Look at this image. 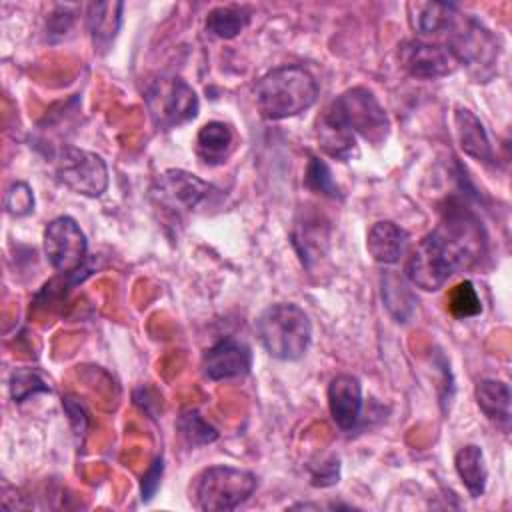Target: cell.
<instances>
[{"label":"cell","instance_id":"6da1fadb","mask_svg":"<svg viewBox=\"0 0 512 512\" xmlns=\"http://www.w3.org/2000/svg\"><path fill=\"white\" fill-rule=\"evenodd\" d=\"M318 98V84L304 66H280L264 74L254 88L258 112L268 120L292 118Z\"/></svg>","mask_w":512,"mask_h":512},{"label":"cell","instance_id":"7a4b0ae2","mask_svg":"<svg viewBox=\"0 0 512 512\" xmlns=\"http://www.w3.org/2000/svg\"><path fill=\"white\" fill-rule=\"evenodd\" d=\"M256 334L272 358L298 360L308 350L312 324L298 304L278 302L258 316Z\"/></svg>","mask_w":512,"mask_h":512},{"label":"cell","instance_id":"3957f363","mask_svg":"<svg viewBox=\"0 0 512 512\" xmlns=\"http://www.w3.org/2000/svg\"><path fill=\"white\" fill-rule=\"evenodd\" d=\"M446 48L474 82H488L496 74L498 40L476 18L458 12L446 30Z\"/></svg>","mask_w":512,"mask_h":512},{"label":"cell","instance_id":"277c9868","mask_svg":"<svg viewBox=\"0 0 512 512\" xmlns=\"http://www.w3.org/2000/svg\"><path fill=\"white\" fill-rule=\"evenodd\" d=\"M432 234L450 256L456 272L472 268L486 254V232L482 222L470 208L458 202L446 208Z\"/></svg>","mask_w":512,"mask_h":512},{"label":"cell","instance_id":"5b68a950","mask_svg":"<svg viewBox=\"0 0 512 512\" xmlns=\"http://www.w3.org/2000/svg\"><path fill=\"white\" fill-rule=\"evenodd\" d=\"M256 490V476L234 466H210L194 482V506L202 512H228Z\"/></svg>","mask_w":512,"mask_h":512},{"label":"cell","instance_id":"8992f818","mask_svg":"<svg viewBox=\"0 0 512 512\" xmlns=\"http://www.w3.org/2000/svg\"><path fill=\"white\" fill-rule=\"evenodd\" d=\"M338 122H342L354 136L380 146L390 134V118L372 90L356 86L332 100L326 108Z\"/></svg>","mask_w":512,"mask_h":512},{"label":"cell","instance_id":"52a82bcc","mask_svg":"<svg viewBox=\"0 0 512 512\" xmlns=\"http://www.w3.org/2000/svg\"><path fill=\"white\" fill-rule=\"evenodd\" d=\"M144 98L152 122L162 130L194 120L200 106L194 88L178 76H160L150 80Z\"/></svg>","mask_w":512,"mask_h":512},{"label":"cell","instance_id":"ba28073f","mask_svg":"<svg viewBox=\"0 0 512 512\" xmlns=\"http://www.w3.org/2000/svg\"><path fill=\"white\" fill-rule=\"evenodd\" d=\"M56 178L68 190L98 198L108 188V168L106 162L88 150L76 146H64L56 158Z\"/></svg>","mask_w":512,"mask_h":512},{"label":"cell","instance_id":"9c48e42d","mask_svg":"<svg viewBox=\"0 0 512 512\" xmlns=\"http://www.w3.org/2000/svg\"><path fill=\"white\" fill-rule=\"evenodd\" d=\"M212 190L214 188L208 182L190 172L166 170L156 178L152 196L160 208L178 218L196 210L212 194Z\"/></svg>","mask_w":512,"mask_h":512},{"label":"cell","instance_id":"30bf717a","mask_svg":"<svg viewBox=\"0 0 512 512\" xmlns=\"http://www.w3.org/2000/svg\"><path fill=\"white\" fill-rule=\"evenodd\" d=\"M88 242L80 226L70 216L54 218L44 230V254L50 266L62 274L80 270Z\"/></svg>","mask_w":512,"mask_h":512},{"label":"cell","instance_id":"8fae6325","mask_svg":"<svg viewBox=\"0 0 512 512\" xmlns=\"http://www.w3.org/2000/svg\"><path fill=\"white\" fill-rule=\"evenodd\" d=\"M406 278L420 290L436 292L456 272L450 256L440 246L436 236L428 232L406 260Z\"/></svg>","mask_w":512,"mask_h":512},{"label":"cell","instance_id":"7c38bea8","mask_svg":"<svg viewBox=\"0 0 512 512\" xmlns=\"http://www.w3.org/2000/svg\"><path fill=\"white\" fill-rule=\"evenodd\" d=\"M400 66L418 80H436L452 74L458 68L456 58L446 44L424 42L420 38L404 40L398 48Z\"/></svg>","mask_w":512,"mask_h":512},{"label":"cell","instance_id":"4fadbf2b","mask_svg":"<svg viewBox=\"0 0 512 512\" xmlns=\"http://www.w3.org/2000/svg\"><path fill=\"white\" fill-rule=\"evenodd\" d=\"M250 364H252L250 348L236 338H224L216 342L212 348L206 350L202 358L204 374L210 380H230V378L244 376L250 370Z\"/></svg>","mask_w":512,"mask_h":512},{"label":"cell","instance_id":"5bb4252c","mask_svg":"<svg viewBox=\"0 0 512 512\" xmlns=\"http://www.w3.org/2000/svg\"><path fill=\"white\" fill-rule=\"evenodd\" d=\"M330 416L342 430H352L362 412V384L352 374H338L328 384Z\"/></svg>","mask_w":512,"mask_h":512},{"label":"cell","instance_id":"9a60e30c","mask_svg":"<svg viewBox=\"0 0 512 512\" xmlns=\"http://www.w3.org/2000/svg\"><path fill=\"white\" fill-rule=\"evenodd\" d=\"M454 128H456L458 144L466 156L486 164L494 160L492 144L484 130V124L472 110L458 106L454 112Z\"/></svg>","mask_w":512,"mask_h":512},{"label":"cell","instance_id":"2e32d148","mask_svg":"<svg viewBox=\"0 0 512 512\" xmlns=\"http://www.w3.org/2000/svg\"><path fill=\"white\" fill-rule=\"evenodd\" d=\"M236 146V136L230 124L212 120L206 122L196 136V154L208 166H218L228 160Z\"/></svg>","mask_w":512,"mask_h":512},{"label":"cell","instance_id":"e0dca14e","mask_svg":"<svg viewBox=\"0 0 512 512\" xmlns=\"http://www.w3.org/2000/svg\"><path fill=\"white\" fill-rule=\"evenodd\" d=\"M406 244H408L406 230L390 220L376 222L366 236L368 254L380 264H396L404 254Z\"/></svg>","mask_w":512,"mask_h":512},{"label":"cell","instance_id":"ac0fdd59","mask_svg":"<svg viewBox=\"0 0 512 512\" xmlns=\"http://www.w3.org/2000/svg\"><path fill=\"white\" fill-rule=\"evenodd\" d=\"M406 10H408V22L412 30L422 36L446 34L454 16L458 14L454 4H440V2H410Z\"/></svg>","mask_w":512,"mask_h":512},{"label":"cell","instance_id":"d6986e66","mask_svg":"<svg viewBox=\"0 0 512 512\" xmlns=\"http://www.w3.org/2000/svg\"><path fill=\"white\" fill-rule=\"evenodd\" d=\"M316 138L320 148L336 160H350L356 154V136L328 110H324L318 118Z\"/></svg>","mask_w":512,"mask_h":512},{"label":"cell","instance_id":"ffe728a7","mask_svg":"<svg viewBox=\"0 0 512 512\" xmlns=\"http://www.w3.org/2000/svg\"><path fill=\"white\" fill-rule=\"evenodd\" d=\"M454 468L470 492L472 498H480L486 490V480H488V468L484 462V452L476 444H468L458 450L454 458Z\"/></svg>","mask_w":512,"mask_h":512},{"label":"cell","instance_id":"44dd1931","mask_svg":"<svg viewBox=\"0 0 512 512\" xmlns=\"http://www.w3.org/2000/svg\"><path fill=\"white\" fill-rule=\"evenodd\" d=\"M122 2H94L88 6L86 22L96 46H108L120 28Z\"/></svg>","mask_w":512,"mask_h":512},{"label":"cell","instance_id":"7402d4cb","mask_svg":"<svg viewBox=\"0 0 512 512\" xmlns=\"http://www.w3.org/2000/svg\"><path fill=\"white\" fill-rule=\"evenodd\" d=\"M476 402L480 410L496 424L510 422V388L502 380H482L476 386Z\"/></svg>","mask_w":512,"mask_h":512},{"label":"cell","instance_id":"603a6c76","mask_svg":"<svg viewBox=\"0 0 512 512\" xmlns=\"http://www.w3.org/2000/svg\"><path fill=\"white\" fill-rule=\"evenodd\" d=\"M248 20H250V12L244 6H238V4L218 6L210 10L206 16V32H210L216 38L230 40L248 26Z\"/></svg>","mask_w":512,"mask_h":512},{"label":"cell","instance_id":"cb8c5ba5","mask_svg":"<svg viewBox=\"0 0 512 512\" xmlns=\"http://www.w3.org/2000/svg\"><path fill=\"white\" fill-rule=\"evenodd\" d=\"M382 300L388 312L398 322H406L416 306L410 288L404 284V280L398 274H392V272H386L382 276Z\"/></svg>","mask_w":512,"mask_h":512},{"label":"cell","instance_id":"d4e9b609","mask_svg":"<svg viewBox=\"0 0 512 512\" xmlns=\"http://www.w3.org/2000/svg\"><path fill=\"white\" fill-rule=\"evenodd\" d=\"M48 378L34 368H18L10 376V392L16 402H24L26 398L38 392H50Z\"/></svg>","mask_w":512,"mask_h":512},{"label":"cell","instance_id":"484cf974","mask_svg":"<svg viewBox=\"0 0 512 512\" xmlns=\"http://www.w3.org/2000/svg\"><path fill=\"white\" fill-rule=\"evenodd\" d=\"M448 306L456 318H470V316L480 314V310H482L476 288L468 280H464L452 288V292L448 296Z\"/></svg>","mask_w":512,"mask_h":512},{"label":"cell","instance_id":"4316f807","mask_svg":"<svg viewBox=\"0 0 512 512\" xmlns=\"http://www.w3.org/2000/svg\"><path fill=\"white\" fill-rule=\"evenodd\" d=\"M178 430L182 434V438L190 444V446H198V444H206L216 440V430L194 410H188L180 416L178 420Z\"/></svg>","mask_w":512,"mask_h":512},{"label":"cell","instance_id":"83f0119b","mask_svg":"<svg viewBox=\"0 0 512 512\" xmlns=\"http://www.w3.org/2000/svg\"><path fill=\"white\" fill-rule=\"evenodd\" d=\"M304 180H306V186L312 188L318 194H324V196H330V198L340 196L338 184L334 182L330 168L320 158H312L310 160V164L306 168Z\"/></svg>","mask_w":512,"mask_h":512},{"label":"cell","instance_id":"f1b7e54d","mask_svg":"<svg viewBox=\"0 0 512 512\" xmlns=\"http://www.w3.org/2000/svg\"><path fill=\"white\" fill-rule=\"evenodd\" d=\"M4 208L12 216H26L34 210V194L32 188L26 182H14L6 196H4Z\"/></svg>","mask_w":512,"mask_h":512},{"label":"cell","instance_id":"f546056e","mask_svg":"<svg viewBox=\"0 0 512 512\" xmlns=\"http://www.w3.org/2000/svg\"><path fill=\"white\" fill-rule=\"evenodd\" d=\"M160 476H162V458H156L148 472L142 476V500H150L154 492L160 486Z\"/></svg>","mask_w":512,"mask_h":512}]
</instances>
